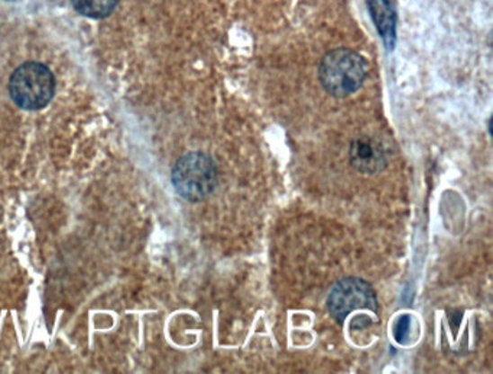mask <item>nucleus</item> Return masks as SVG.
<instances>
[{"instance_id":"f257e3e1","label":"nucleus","mask_w":493,"mask_h":374,"mask_svg":"<svg viewBox=\"0 0 493 374\" xmlns=\"http://www.w3.org/2000/svg\"><path fill=\"white\" fill-rule=\"evenodd\" d=\"M366 74L368 64L363 57L346 49L327 52L318 68V77L324 90L337 99L356 93L363 85Z\"/></svg>"},{"instance_id":"f03ea898","label":"nucleus","mask_w":493,"mask_h":374,"mask_svg":"<svg viewBox=\"0 0 493 374\" xmlns=\"http://www.w3.org/2000/svg\"><path fill=\"white\" fill-rule=\"evenodd\" d=\"M9 94L19 109L40 111L49 106L56 94V77L49 67L30 61L18 67L12 74Z\"/></svg>"},{"instance_id":"7ed1b4c3","label":"nucleus","mask_w":493,"mask_h":374,"mask_svg":"<svg viewBox=\"0 0 493 374\" xmlns=\"http://www.w3.org/2000/svg\"><path fill=\"white\" fill-rule=\"evenodd\" d=\"M171 178L181 199L199 202L211 197L218 185V168L209 155L190 152L178 159Z\"/></svg>"},{"instance_id":"20e7f679","label":"nucleus","mask_w":493,"mask_h":374,"mask_svg":"<svg viewBox=\"0 0 493 374\" xmlns=\"http://www.w3.org/2000/svg\"><path fill=\"white\" fill-rule=\"evenodd\" d=\"M376 308H378V301H376L375 290L362 279H342L336 283L328 294V312L339 323H343L354 309L376 311Z\"/></svg>"},{"instance_id":"39448f33","label":"nucleus","mask_w":493,"mask_h":374,"mask_svg":"<svg viewBox=\"0 0 493 374\" xmlns=\"http://www.w3.org/2000/svg\"><path fill=\"white\" fill-rule=\"evenodd\" d=\"M349 156L352 166L368 175L381 173L388 165L387 147L371 136H361L354 139L350 145Z\"/></svg>"},{"instance_id":"423d86ee","label":"nucleus","mask_w":493,"mask_h":374,"mask_svg":"<svg viewBox=\"0 0 493 374\" xmlns=\"http://www.w3.org/2000/svg\"><path fill=\"white\" fill-rule=\"evenodd\" d=\"M369 13L387 49H394L397 40V15L390 0H366Z\"/></svg>"},{"instance_id":"0eeeda50","label":"nucleus","mask_w":493,"mask_h":374,"mask_svg":"<svg viewBox=\"0 0 493 374\" xmlns=\"http://www.w3.org/2000/svg\"><path fill=\"white\" fill-rule=\"evenodd\" d=\"M74 9L87 18L102 19L111 15L118 0H71Z\"/></svg>"}]
</instances>
